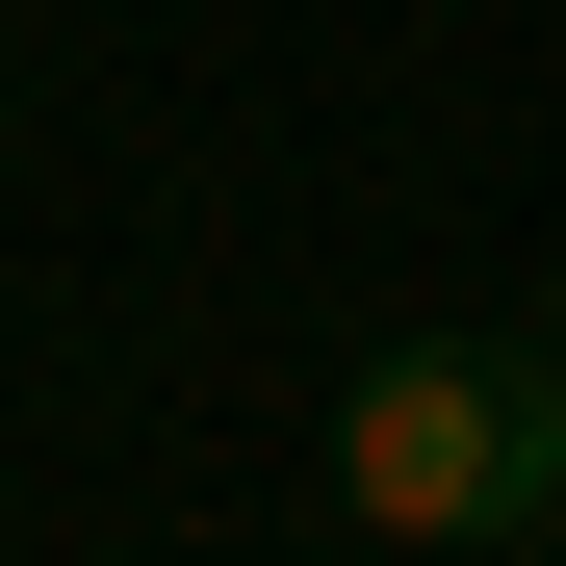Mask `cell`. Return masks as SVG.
I'll use <instances>...</instances> for the list:
<instances>
[{
  "mask_svg": "<svg viewBox=\"0 0 566 566\" xmlns=\"http://www.w3.org/2000/svg\"><path fill=\"white\" fill-rule=\"evenodd\" d=\"M541 335H566V258H541Z\"/></svg>",
  "mask_w": 566,
  "mask_h": 566,
  "instance_id": "7a4b0ae2",
  "label": "cell"
},
{
  "mask_svg": "<svg viewBox=\"0 0 566 566\" xmlns=\"http://www.w3.org/2000/svg\"><path fill=\"white\" fill-rule=\"evenodd\" d=\"M335 515L360 541H541L566 515V335L490 360V335H387L335 387Z\"/></svg>",
  "mask_w": 566,
  "mask_h": 566,
  "instance_id": "6da1fadb",
  "label": "cell"
},
{
  "mask_svg": "<svg viewBox=\"0 0 566 566\" xmlns=\"http://www.w3.org/2000/svg\"><path fill=\"white\" fill-rule=\"evenodd\" d=\"M541 541H566V515H541Z\"/></svg>",
  "mask_w": 566,
  "mask_h": 566,
  "instance_id": "3957f363",
  "label": "cell"
}]
</instances>
